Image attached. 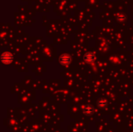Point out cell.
Segmentation results:
<instances>
[{
  "label": "cell",
  "mask_w": 133,
  "mask_h": 132,
  "mask_svg": "<svg viewBox=\"0 0 133 132\" xmlns=\"http://www.w3.org/2000/svg\"><path fill=\"white\" fill-rule=\"evenodd\" d=\"M71 61H72L71 56L69 54H66L61 55L59 58V62L62 65H68L71 62Z\"/></svg>",
  "instance_id": "7a4b0ae2"
},
{
  "label": "cell",
  "mask_w": 133,
  "mask_h": 132,
  "mask_svg": "<svg viewBox=\"0 0 133 132\" xmlns=\"http://www.w3.org/2000/svg\"><path fill=\"white\" fill-rule=\"evenodd\" d=\"M96 105L99 108H101V109H104L107 105H108V103H107V100L105 99H100V100H97V103H96Z\"/></svg>",
  "instance_id": "5b68a950"
},
{
  "label": "cell",
  "mask_w": 133,
  "mask_h": 132,
  "mask_svg": "<svg viewBox=\"0 0 133 132\" xmlns=\"http://www.w3.org/2000/svg\"><path fill=\"white\" fill-rule=\"evenodd\" d=\"M93 112H94V109H93V107L91 105H86V106L84 107V109H83V113H84V114H86V115H87V116L92 115V114H93Z\"/></svg>",
  "instance_id": "277c9868"
},
{
  "label": "cell",
  "mask_w": 133,
  "mask_h": 132,
  "mask_svg": "<svg viewBox=\"0 0 133 132\" xmlns=\"http://www.w3.org/2000/svg\"><path fill=\"white\" fill-rule=\"evenodd\" d=\"M1 61L3 64H10L13 61V55L9 52H5L2 54Z\"/></svg>",
  "instance_id": "6da1fadb"
},
{
  "label": "cell",
  "mask_w": 133,
  "mask_h": 132,
  "mask_svg": "<svg viewBox=\"0 0 133 132\" xmlns=\"http://www.w3.org/2000/svg\"><path fill=\"white\" fill-rule=\"evenodd\" d=\"M84 61L86 62V63H93L94 61H95V55L92 53V52H89L87 54H85L84 56Z\"/></svg>",
  "instance_id": "3957f363"
}]
</instances>
